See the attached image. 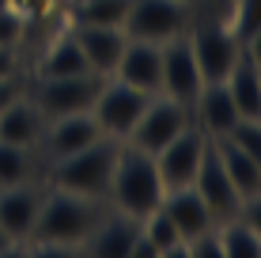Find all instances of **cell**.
I'll return each instance as SVG.
<instances>
[{"label": "cell", "instance_id": "obj_1", "mask_svg": "<svg viewBox=\"0 0 261 258\" xmlns=\"http://www.w3.org/2000/svg\"><path fill=\"white\" fill-rule=\"evenodd\" d=\"M110 209V201L98 198H84V194L61 190V186H49L42 194V209L38 220H34V232L27 243L42 254H68L80 251V243L87 239V232L102 220V213Z\"/></svg>", "mask_w": 261, "mask_h": 258}, {"label": "cell", "instance_id": "obj_2", "mask_svg": "<svg viewBox=\"0 0 261 258\" xmlns=\"http://www.w3.org/2000/svg\"><path fill=\"white\" fill-rule=\"evenodd\" d=\"M163 194H167V186H163L159 167H155V156L137 148V145H129V140H121L106 201L118 213H129V217L144 220L151 209L163 205Z\"/></svg>", "mask_w": 261, "mask_h": 258}, {"label": "cell", "instance_id": "obj_3", "mask_svg": "<svg viewBox=\"0 0 261 258\" xmlns=\"http://www.w3.org/2000/svg\"><path fill=\"white\" fill-rule=\"evenodd\" d=\"M118 152H121V140L110 137V133H102V137H95L91 145L76 148V152H68V156L49 159V186H61V190L106 201Z\"/></svg>", "mask_w": 261, "mask_h": 258}, {"label": "cell", "instance_id": "obj_4", "mask_svg": "<svg viewBox=\"0 0 261 258\" xmlns=\"http://www.w3.org/2000/svg\"><path fill=\"white\" fill-rule=\"evenodd\" d=\"M193 23V12H190V0H133L129 4V15H125L121 31L129 38H140V42H163L186 34V27Z\"/></svg>", "mask_w": 261, "mask_h": 258}, {"label": "cell", "instance_id": "obj_5", "mask_svg": "<svg viewBox=\"0 0 261 258\" xmlns=\"http://www.w3.org/2000/svg\"><path fill=\"white\" fill-rule=\"evenodd\" d=\"M106 76L98 73H76V76H46L34 87V106L42 110V118H65V114H84L91 110L98 87Z\"/></svg>", "mask_w": 261, "mask_h": 258}, {"label": "cell", "instance_id": "obj_6", "mask_svg": "<svg viewBox=\"0 0 261 258\" xmlns=\"http://www.w3.org/2000/svg\"><path fill=\"white\" fill-rule=\"evenodd\" d=\"M148 99H151L148 91L125 84V80H118V76H106L102 87H98V95H95V103H91V114H95V122H98L102 133L125 140L129 129L137 126V118L144 114Z\"/></svg>", "mask_w": 261, "mask_h": 258}, {"label": "cell", "instance_id": "obj_7", "mask_svg": "<svg viewBox=\"0 0 261 258\" xmlns=\"http://www.w3.org/2000/svg\"><path fill=\"white\" fill-rule=\"evenodd\" d=\"M190 122H193L190 106H182L178 99H170V95L155 91V95L148 99V106H144V114L137 118V126L129 129V137H125V140L155 156L159 148H163L167 140H174L178 133L190 126Z\"/></svg>", "mask_w": 261, "mask_h": 258}, {"label": "cell", "instance_id": "obj_8", "mask_svg": "<svg viewBox=\"0 0 261 258\" xmlns=\"http://www.w3.org/2000/svg\"><path fill=\"white\" fill-rule=\"evenodd\" d=\"M186 42H190L193 57H197V68H201L204 84H216L231 73L242 42L235 38V31L223 23H190L186 27Z\"/></svg>", "mask_w": 261, "mask_h": 258}, {"label": "cell", "instance_id": "obj_9", "mask_svg": "<svg viewBox=\"0 0 261 258\" xmlns=\"http://www.w3.org/2000/svg\"><path fill=\"white\" fill-rule=\"evenodd\" d=\"M204 145H208V133L190 122L174 140H167V145L155 152V167H159V175H163L167 190L193 186L197 167H201V156H204Z\"/></svg>", "mask_w": 261, "mask_h": 258}, {"label": "cell", "instance_id": "obj_10", "mask_svg": "<svg viewBox=\"0 0 261 258\" xmlns=\"http://www.w3.org/2000/svg\"><path fill=\"white\" fill-rule=\"evenodd\" d=\"M201 87H204V76L197 68V57H193L190 42H186V34L163 42V84H159V91L178 99L182 106H193Z\"/></svg>", "mask_w": 261, "mask_h": 258}, {"label": "cell", "instance_id": "obj_11", "mask_svg": "<svg viewBox=\"0 0 261 258\" xmlns=\"http://www.w3.org/2000/svg\"><path fill=\"white\" fill-rule=\"evenodd\" d=\"M193 190L201 194V198H204V205L212 209L216 224H220V220H231V217H239V205H242V198H239V190H235V186H231L227 171H223V163H220V156H216V145H212V137H208V145H204V156H201V167H197Z\"/></svg>", "mask_w": 261, "mask_h": 258}, {"label": "cell", "instance_id": "obj_12", "mask_svg": "<svg viewBox=\"0 0 261 258\" xmlns=\"http://www.w3.org/2000/svg\"><path fill=\"white\" fill-rule=\"evenodd\" d=\"M140 220L129 213L106 209L102 220L87 232V239L80 243V254H95V258H133V243H137Z\"/></svg>", "mask_w": 261, "mask_h": 258}, {"label": "cell", "instance_id": "obj_13", "mask_svg": "<svg viewBox=\"0 0 261 258\" xmlns=\"http://www.w3.org/2000/svg\"><path fill=\"white\" fill-rule=\"evenodd\" d=\"M68 31L76 34L80 50H84V57H87V68L98 73V76H114L129 34H125L121 27H95V23H68Z\"/></svg>", "mask_w": 261, "mask_h": 258}, {"label": "cell", "instance_id": "obj_14", "mask_svg": "<svg viewBox=\"0 0 261 258\" xmlns=\"http://www.w3.org/2000/svg\"><path fill=\"white\" fill-rule=\"evenodd\" d=\"M114 76L125 80V84H133V87H140V91H148V95H155L159 84H163V46L129 38L118 68H114Z\"/></svg>", "mask_w": 261, "mask_h": 258}, {"label": "cell", "instance_id": "obj_15", "mask_svg": "<svg viewBox=\"0 0 261 258\" xmlns=\"http://www.w3.org/2000/svg\"><path fill=\"white\" fill-rule=\"evenodd\" d=\"M38 209H42V190L34 182H19V186H4V190H0V228H4L15 243H27V239H31Z\"/></svg>", "mask_w": 261, "mask_h": 258}, {"label": "cell", "instance_id": "obj_16", "mask_svg": "<svg viewBox=\"0 0 261 258\" xmlns=\"http://www.w3.org/2000/svg\"><path fill=\"white\" fill-rule=\"evenodd\" d=\"M95 137H102V129H98V122H95L91 110H84V114H65V118H49V122H46L38 148H46V156L57 159V156H68V152H76V148L91 145Z\"/></svg>", "mask_w": 261, "mask_h": 258}, {"label": "cell", "instance_id": "obj_17", "mask_svg": "<svg viewBox=\"0 0 261 258\" xmlns=\"http://www.w3.org/2000/svg\"><path fill=\"white\" fill-rule=\"evenodd\" d=\"M190 114H193V126H201L208 137H223V133H231V126L239 122L235 99H231V91H227V84H223V80L204 84L201 91H197Z\"/></svg>", "mask_w": 261, "mask_h": 258}, {"label": "cell", "instance_id": "obj_18", "mask_svg": "<svg viewBox=\"0 0 261 258\" xmlns=\"http://www.w3.org/2000/svg\"><path fill=\"white\" fill-rule=\"evenodd\" d=\"M163 213L174 220V228H178V236H182V239H193V236L208 232V228L216 224L212 209L204 205V198L193 190V186L167 190V194H163Z\"/></svg>", "mask_w": 261, "mask_h": 258}, {"label": "cell", "instance_id": "obj_19", "mask_svg": "<svg viewBox=\"0 0 261 258\" xmlns=\"http://www.w3.org/2000/svg\"><path fill=\"white\" fill-rule=\"evenodd\" d=\"M231 99H235L239 118H261V65L250 57L246 50H239L231 73L223 76Z\"/></svg>", "mask_w": 261, "mask_h": 258}, {"label": "cell", "instance_id": "obj_20", "mask_svg": "<svg viewBox=\"0 0 261 258\" xmlns=\"http://www.w3.org/2000/svg\"><path fill=\"white\" fill-rule=\"evenodd\" d=\"M42 129H46V118L34 106V99H27V95H19L8 110H0V140H8V145L38 148Z\"/></svg>", "mask_w": 261, "mask_h": 258}, {"label": "cell", "instance_id": "obj_21", "mask_svg": "<svg viewBox=\"0 0 261 258\" xmlns=\"http://www.w3.org/2000/svg\"><path fill=\"white\" fill-rule=\"evenodd\" d=\"M212 145H216V156H220V163H223V171H227L231 186L239 190V198L257 194L261 190V163H257V159L250 156L246 148H239L231 137H212Z\"/></svg>", "mask_w": 261, "mask_h": 258}, {"label": "cell", "instance_id": "obj_22", "mask_svg": "<svg viewBox=\"0 0 261 258\" xmlns=\"http://www.w3.org/2000/svg\"><path fill=\"white\" fill-rule=\"evenodd\" d=\"M76 73H91V68H87V57H84V50H80L76 34L65 27V31L46 46V53H42L38 80H46V76H76Z\"/></svg>", "mask_w": 261, "mask_h": 258}, {"label": "cell", "instance_id": "obj_23", "mask_svg": "<svg viewBox=\"0 0 261 258\" xmlns=\"http://www.w3.org/2000/svg\"><path fill=\"white\" fill-rule=\"evenodd\" d=\"M220 247H223V258H261V236L246 224L242 217H231V220H220Z\"/></svg>", "mask_w": 261, "mask_h": 258}, {"label": "cell", "instance_id": "obj_24", "mask_svg": "<svg viewBox=\"0 0 261 258\" xmlns=\"http://www.w3.org/2000/svg\"><path fill=\"white\" fill-rule=\"evenodd\" d=\"M133 0H76L68 23H95V27H121Z\"/></svg>", "mask_w": 261, "mask_h": 258}, {"label": "cell", "instance_id": "obj_25", "mask_svg": "<svg viewBox=\"0 0 261 258\" xmlns=\"http://www.w3.org/2000/svg\"><path fill=\"white\" fill-rule=\"evenodd\" d=\"M19 182H34V148L0 140V190Z\"/></svg>", "mask_w": 261, "mask_h": 258}, {"label": "cell", "instance_id": "obj_26", "mask_svg": "<svg viewBox=\"0 0 261 258\" xmlns=\"http://www.w3.org/2000/svg\"><path fill=\"white\" fill-rule=\"evenodd\" d=\"M257 27H261V0H235V19H231L235 38L246 42Z\"/></svg>", "mask_w": 261, "mask_h": 258}, {"label": "cell", "instance_id": "obj_27", "mask_svg": "<svg viewBox=\"0 0 261 258\" xmlns=\"http://www.w3.org/2000/svg\"><path fill=\"white\" fill-rule=\"evenodd\" d=\"M23 23H27V15H23L19 4H4L0 8V46H12V50L19 46Z\"/></svg>", "mask_w": 261, "mask_h": 258}, {"label": "cell", "instance_id": "obj_28", "mask_svg": "<svg viewBox=\"0 0 261 258\" xmlns=\"http://www.w3.org/2000/svg\"><path fill=\"white\" fill-rule=\"evenodd\" d=\"M186 258H223V247H220V228H208V232L186 239Z\"/></svg>", "mask_w": 261, "mask_h": 258}, {"label": "cell", "instance_id": "obj_29", "mask_svg": "<svg viewBox=\"0 0 261 258\" xmlns=\"http://www.w3.org/2000/svg\"><path fill=\"white\" fill-rule=\"evenodd\" d=\"M239 217L246 220L250 228L261 236V190L257 194H250V198H242V205H239Z\"/></svg>", "mask_w": 261, "mask_h": 258}, {"label": "cell", "instance_id": "obj_30", "mask_svg": "<svg viewBox=\"0 0 261 258\" xmlns=\"http://www.w3.org/2000/svg\"><path fill=\"white\" fill-rule=\"evenodd\" d=\"M23 95V87H19V80L15 76H0V110H8L15 99Z\"/></svg>", "mask_w": 261, "mask_h": 258}, {"label": "cell", "instance_id": "obj_31", "mask_svg": "<svg viewBox=\"0 0 261 258\" xmlns=\"http://www.w3.org/2000/svg\"><path fill=\"white\" fill-rule=\"evenodd\" d=\"M0 76H15V50L0 46Z\"/></svg>", "mask_w": 261, "mask_h": 258}, {"label": "cell", "instance_id": "obj_32", "mask_svg": "<svg viewBox=\"0 0 261 258\" xmlns=\"http://www.w3.org/2000/svg\"><path fill=\"white\" fill-rule=\"evenodd\" d=\"M242 50H246V53H250V57H254V61H257V65H261V27H257V31H254V34H250V38H246V42H242Z\"/></svg>", "mask_w": 261, "mask_h": 258}, {"label": "cell", "instance_id": "obj_33", "mask_svg": "<svg viewBox=\"0 0 261 258\" xmlns=\"http://www.w3.org/2000/svg\"><path fill=\"white\" fill-rule=\"evenodd\" d=\"M15 247H19V243H15V239H12V236H8V232H4V228H0V258H4V254H12V251H15Z\"/></svg>", "mask_w": 261, "mask_h": 258}, {"label": "cell", "instance_id": "obj_34", "mask_svg": "<svg viewBox=\"0 0 261 258\" xmlns=\"http://www.w3.org/2000/svg\"><path fill=\"white\" fill-rule=\"evenodd\" d=\"M4 4H12V0H0V8H4Z\"/></svg>", "mask_w": 261, "mask_h": 258}, {"label": "cell", "instance_id": "obj_35", "mask_svg": "<svg viewBox=\"0 0 261 258\" xmlns=\"http://www.w3.org/2000/svg\"><path fill=\"white\" fill-rule=\"evenodd\" d=\"M12 4H19V0H12Z\"/></svg>", "mask_w": 261, "mask_h": 258}, {"label": "cell", "instance_id": "obj_36", "mask_svg": "<svg viewBox=\"0 0 261 258\" xmlns=\"http://www.w3.org/2000/svg\"><path fill=\"white\" fill-rule=\"evenodd\" d=\"M68 4H76V0H68Z\"/></svg>", "mask_w": 261, "mask_h": 258}]
</instances>
